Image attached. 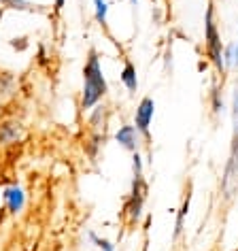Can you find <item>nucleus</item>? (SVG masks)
Wrapping results in <instances>:
<instances>
[{
	"label": "nucleus",
	"instance_id": "nucleus-1",
	"mask_svg": "<svg viewBox=\"0 0 238 251\" xmlns=\"http://www.w3.org/2000/svg\"><path fill=\"white\" fill-rule=\"evenodd\" d=\"M109 94V83H106L104 71H102V60L96 49H90L83 64V87L79 94V109L87 113L94 109L98 102H102L104 96Z\"/></svg>",
	"mask_w": 238,
	"mask_h": 251
},
{
	"label": "nucleus",
	"instance_id": "nucleus-5",
	"mask_svg": "<svg viewBox=\"0 0 238 251\" xmlns=\"http://www.w3.org/2000/svg\"><path fill=\"white\" fill-rule=\"evenodd\" d=\"M0 198H2L4 211H7L11 217H20L22 213L26 211L28 194H26V190H24L22 185L11 183L7 187H2V192H0Z\"/></svg>",
	"mask_w": 238,
	"mask_h": 251
},
{
	"label": "nucleus",
	"instance_id": "nucleus-18",
	"mask_svg": "<svg viewBox=\"0 0 238 251\" xmlns=\"http://www.w3.org/2000/svg\"><path fill=\"white\" fill-rule=\"evenodd\" d=\"M64 7H66V0H53V11L55 13H60Z\"/></svg>",
	"mask_w": 238,
	"mask_h": 251
},
{
	"label": "nucleus",
	"instance_id": "nucleus-4",
	"mask_svg": "<svg viewBox=\"0 0 238 251\" xmlns=\"http://www.w3.org/2000/svg\"><path fill=\"white\" fill-rule=\"evenodd\" d=\"M153 115H155V102L151 96H143L141 102L136 104L134 109V126L136 130L141 132L143 141L147 145V153L151 155V122H153Z\"/></svg>",
	"mask_w": 238,
	"mask_h": 251
},
{
	"label": "nucleus",
	"instance_id": "nucleus-13",
	"mask_svg": "<svg viewBox=\"0 0 238 251\" xmlns=\"http://www.w3.org/2000/svg\"><path fill=\"white\" fill-rule=\"evenodd\" d=\"M102 141H104V132H92L90 130V136L85 139V153L90 155V160H96L98 153H100V147H102Z\"/></svg>",
	"mask_w": 238,
	"mask_h": 251
},
{
	"label": "nucleus",
	"instance_id": "nucleus-17",
	"mask_svg": "<svg viewBox=\"0 0 238 251\" xmlns=\"http://www.w3.org/2000/svg\"><path fill=\"white\" fill-rule=\"evenodd\" d=\"M221 109H223L221 94H219V90H213V113H219Z\"/></svg>",
	"mask_w": 238,
	"mask_h": 251
},
{
	"label": "nucleus",
	"instance_id": "nucleus-16",
	"mask_svg": "<svg viewBox=\"0 0 238 251\" xmlns=\"http://www.w3.org/2000/svg\"><path fill=\"white\" fill-rule=\"evenodd\" d=\"M9 47L13 49V51H17V53H24V51H28L30 49V39L28 36H13V39L9 41Z\"/></svg>",
	"mask_w": 238,
	"mask_h": 251
},
{
	"label": "nucleus",
	"instance_id": "nucleus-19",
	"mask_svg": "<svg viewBox=\"0 0 238 251\" xmlns=\"http://www.w3.org/2000/svg\"><path fill=\"white\" fill-rule=\"evenodd\" d=\"M234 66H238V43H234Z\"/></svg>",
	"mask_w": 238,
	"mask_h": 251
},
{
	"label": "nucleus",
	"instance_id": "nucleus-6",
	"mask_svg": "<svg viewBox=\"0 0 238 251\" xmlns=\"http://www.w3.org/2000/svg\"><path fill=\"white\" fill-rule=\"evenodd\" d=\"M113 139H115V143L119 147H123L126 151L130 153H136L141 151V147L145 145V141H143L141 132L136 130L134 124H121L119 128L115 130V134H113Z\"/></svg>",
	"mask_w": 238,
	"mask_h": 251
},
{
	"label": "nucleus",
	"instance_id": "nucleus-8",
	"mask_svg": "<svg viewBox=\"0 0 238 251\" xmlns=\"http://www.w3.org/2000/svg\"><path fill=\"white\" fill-rule=\"evenodd\" d=\"M106 119H109V106L104 102H98L94 109L87 111V124H90L92 132H104Z\"/></svg>",
	"mask_w": 238,
	"mask_h": 251
},
{
	"label": "nucleus",
	"instance_id": "nucleus-12",
	"mask_svg": "<svg viewBox=\"0 0 238 251\" xmlns=\"http://www.w3.org/2000/svg\"><path fill=\"white\" fill-rule=\"evenodd\" d=\"M17 92V79L13 73L2 71L0 73V100H9L13 98Z\"/></svg>",
	"mask_w": 238,
	"mask_h": 251
},
{
	"label": "nucleus",
	"instance_id": "nucleus-21",
	"mask_svg": "<svg viewBox=\"0 0 238 251\" xmlns=\"http://www.w3.org/2000/svg\"><path fill=\"white\" fill-rule=\"evenodd\" d=\"M130 2H132V7H136V4H139V0H130Z\"/></svg>",
	"mask_w": 238,
	"mask_h": 251
},
{
	"label": "nucleus",
	"instance_id": "nucleus-9",
	"mask_svg": "<svg viewBox=\"0 0 238 251\" xmlns=\"http://www.w3.org/2000/svg\"><path fill=\"white\" fill-rule=\"evenodd\" d=\"M119 81H121L123 87H126L130 94L139 92V75H136V66L130 58H123V68H121V73H119Z\"/></svg>",
	"mask_w": 238,
	"mask_h": 251
},
{
	"label": "nucleus",
	"instance_id": "nucleus-15",
	"mask_svg": "<svg viewBox=\"0 0 238 251\" xmlns=\"http://www.w3.org/2000/svg\"><path fill=\"white\" fill-rule=\"evenodd\" d=\"M94 4V20L98 26L106 28V20H109V2L106 0H92Z\"/></svg>",
	"mask_w": 238,
	"mask_h": 251
},
{
	"label": "nucleus",
	"instance_id": "nucleus-14",
	"mask_svg": "<svg viewBox=\"0 0 238 251\" xmlns=\"http://www.w3.org/2000/svg\"><path fill=\"white\" fill-rule=\"evenodd\" d=\"M85 238H87V243H90L92 247H98L100 251H117L115 245H113L109 238L100 236L96 230H87V232H85Z\"/></svg>",
	"mask_w": 238,
	"mask_h": 251
},
{
	"label": "nucleus",
	"instance_id": "nucleus-3",
	"mask_svg": "<svg viewBox=\"0 0 238 251\" xmlns=\"http://www.w3.org/2000/svg\"><path fill=\"white\" fill-rule=\"evenodd\" d=\"M204 51L206 58L211 60V64L217 68L219 73H223V47H221V36H219L217 24H215V2L209 0L204 15Z\"/></svg>",
	"mask_w": 238,
	"mask_h": 251
},
{
	"label": "nucleus",
	"instance_id": "nucleus-10",
	"mask_svg": "<svg viewBox=\"0 0 238 251\" xmlns=\"http://www.w3.org/2000/svg\"><path fill=\"white\" fill-rule=\"evenodd\" d=\"M0 7L4 11H17V13H45V7L34 4L30 0H0Z\"/></svg>",
	"mask_w": 238,
	"mask_h": 251
},
{
	"label": "nucleus",
	"instance_id": "nucleus-2",
	"mask_svg": "<svg viewBox=\"0 0 238 251\" xmlns=\"http://www.w3.org/2000/svg\"><path fill=\"white\" fill-rule=\"evenodd\" d=\"M149 194V185L145 181V175H134L132 181V192L123 198V206H121V222L128 228L139 226L141 217H143V209H145V200Z\"/></svg>",
	"mask_w": 238,
	"mask_h": 251
},
{
	"label": "nucleus",
	"instance_id": "nucleus-11",
	"mask_svg": "<svg viewBox=\"0 0 238 251\" xmlns=\"http://www.w3.org/2000/svg\"><path fill=\"white\" fill-rule=\"evenodd\" d=\"M190 204H191V183H187L185 194H183V202H181V209H179V213H177V224H174V238H179L181 232H183L185 219H187V215H190Z\"/></svg>",
	"mask_w": 238,
	"mask_h": 251
},
{
	"label": "nucleus",
	"instance_id": "nucleus-7",
	"mask_svg": "<svg viewBox=\"0 0 238 251\" xmlns=\"http://www.w3.org/2000/svg\"><path fill=\"white\" fill-rule=\"evenodd\" d=\"M28 130L20 119H4L0 122V145L7 147V145H17L26 139Z\"/></svg>",
	"mask_w": 238,
	"mask_h": 251
},
{
	"label": "nucleus",
	"instance_id": "nucleus-20",
	"mask_svg": "<svg viewBox=\"0 0 238 251\" xmlns=\"http://www.w3.org/2000/svg\"><path fill=\"white\" fill-rule=\"evenodd\" d=\"M2 17H4V9L0 7V22H2Z\"/></svg>",
	"mask_w": 238,
	"mask_h": 251
}]
</instances>
